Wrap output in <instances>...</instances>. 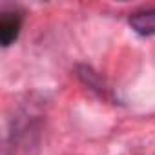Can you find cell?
Here are the masks:
<instances>
[{"label": "cell", "mask_w": 155, "mask_h": 155, "mask_svg": "<svg viewBox=\"0 0 155 155\" xmlns=\"http://www.w3.org/2000/svg\"><path fill=\"white\" fill-rule=\"evenodd\" d=\"M131 29L142 37H151L155 35V9H142L135 11L128 18Z\"/></svg>", "instance_id": "cell-2"}, {"label": "cell", "mask_w": 155, "mask_h": 155, "mask_svg": "<svg viewBox=\"0 0 155 155\" xmlns=\"http://www.w3.org/2000/svg\"><path fill=\"white\" fill-rule=\"evenodd\" d=\"M20 28H22V17L17 11H4L0 17V42L4 48L11 46L18 35H20Z\"/></svg>", "instance_id": "cell-1"}]
</instances>
